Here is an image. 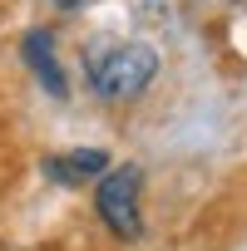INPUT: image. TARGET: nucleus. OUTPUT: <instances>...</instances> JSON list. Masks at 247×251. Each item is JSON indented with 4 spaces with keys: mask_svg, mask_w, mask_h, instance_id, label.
Returning a JSON list of instances; mask_svg holds the SVG:
<instances>
[{
    "mask_svg": "<svg viewBox=\"0 0 247 251\" xmlns=\"http://www.w3.org/2000/svg\"><path fill=\"white\" fill-rule=\"evenodd\" d=\"M139 192H144V168L139 163H119L99 177L94 187V212L99 222L119 236V241H134L144 231V217H139Z\"/></svg>",
    "mask_w": 247,
    "mask_h": 251,
    "instance_id": "nucleus-2",
    "label": "nucleus"
},
{
    "mask_svg": "<svg viewBox=\"0 0 247 251\" xmlns=\"http://www.w3.org/2000/svg\"><path fill=\"white\" fill-rule=\"evenodd\" d=\"M40 168H45L50 182H60V187H79V182H94V177L109 173V153H104V148H69V153L45 158Z\"/></svg>",
    "mask_w": 247,
    "mask_h": 251,
    "instance_id": "nucleus-4",
    "label": "nucleus"
},
{
    "mask_svg": "<svg viewBox=\"0 0 247 251\" xmlns=\"http://www.w3.org/2000/svg\"><path fill=\"white\" fill-rule=\"evenodd\" d=\"M20 54H25L30 74L40 79V89H45L50 99H69V79H64V69H60V54H55V30H45V25L25 30V40H20Z\"/></svg>",
    "mask_w": 247,
    "mask_h": 251,
    "instance_id": "nucleus-3",
    "label": "nucleus"
},
{
    "mask_svg": "<svg viewBox=\"0 0 247 251\" xmlns=\"http://www.w3.org/2000/svg\"><path fill=\"white\" fill-rule=\"evenodd\" d=\"M84 0H55V10H79Z\"/></svg>",
    "mask_w": 247,
    "mask_h": 251,
    "instance_id": "nucleus-5",
    "label": "nucleus"
},
{
    "mask_svg": "<svg viewBox=\"0 0 247 251\" xmlns=\"http://www.w3.org/2000/svg\"><path fill=\"white\" fill-rule=\"evenodd\" d=\"M84 74H89L94 99H104V103H134L158 79V50L144 45V40L104 45V50H89Z\"/></svg>",
    "mask_w": 247,
    "mask_h": 251,
    "instance_id": "nucleus-1",
    "label": "nucleus"
}]
</instances>
